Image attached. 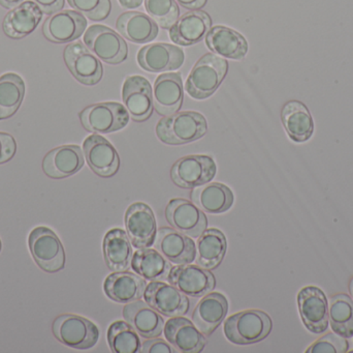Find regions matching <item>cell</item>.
<instances>
[{
  "label": "cell",
  "instance_id": "6da1fadb",
  "mask_svg": "<svg viewBox=\"0 0 353 353\" xmlns=\"http://www.w3.org/2000/svg\"><path fill=\"white\" fill-rule=\"evenodd\" d=\"M271 317L259 310H246L226 319L224 336L236 345H250L265 340L271 334Z\"/></svg>",
  "mask_w": 353,
  "mask_h": 353
},
{
  "label": "cell",
  "instance_id": "7a4b0ae2",
  "mask_svg": "<svg viewBox=\"0 0 353 353\" xmlns=\"http://www.w3.org/2000/svg\"><path fill=\"white\" fill-rule=\"evenodd\" d=\"M207 120L194 111L165 116L157 126V138L168 145H182L199 140L207 133Z\"/></svg>",
  "mask_w": 353,
  "mask_h": 353
},
{
  "label": "cell",
  "instance_id": "3957f363",
  "mask_svg": "<svg viewBox=\"0 0 353 353\" xmlns=\"http://www.w3.org/2000/svg\"><path fill=\"white\" fill-rule=\"evenodd\" d=\"M228 70V60L215 54H205L191 70L185 90L193 99H207L217 90Z\"/></svg>",
  "mask_w": 353,
  "mask_h": 353
},
{
  "label": "cell",
  "instance_id": "277c9868",
  "mask_svg": "<svg viewBox=\"0 0 353 353\" xmlns=\"http://www.w3.org/2000/svg\"><path fill=\"white\" fill-rule=\"evenodd\" d=\"M52 331L60 343L72 350H90L97 345L99 339L97 325L76 314L59 315L54 321Z\"/></svg>",
  "mask_w": 353,
  "mask_h": 353
},
{
  "label": "cell",
  "instance_id": "5b68a950",
  "mask_svg": "<svg viewBox=\"0 0 353 353\" xmlns=\"http://www.w3.org/2000/svg\"><path fill=\"white\" fill-rule=\"evenodd\" d=\"M28 246L35 263L46 273L55 274L65 267L63 245L50 228H34L29 234Z\"/></svg>",
  "mask_w": 353,
  "mask_h": 353
},
{
  "label": "cell",
  "instance_id": "8992f818",
  "mask_svg": "<svg viewBox=\"0 0 353 353\" xmlns=\"http://www.w3.org/2000/svg\"><path fill=\"white\" fill-rule=\"evenodd\" d=\"M130 118L128 109L115 102L94 104L80 113L85 130L94 134H110L122 130L128 126Z\"/></svg>",
  "mask_w": 353,
  "mask_h": 353
},
{
  "label": "cell",
  "instance_id": "52a82bcc",
  "mask_svg": "<svg viewBox=\"0 0 353 353\" xmlns=\"http://www.w3.org/2000/svg\"><path fill=\"white\" fill-rule=\"evenodd\" d=\"M86 47L109 64H119L128 57V47L121 35L103 25H92L84 35Z\"/></svg>",
  "mask_w": 353,
  "mask_h": 353
},
{
  "label": "cell",
  "instance_id": "ba28073f",
  "mask_svg": "<svg viewBox=\"0 0 353 353\" xmlns=\"http://www.w3.org/2000/svg\"><path fill=\"white\" fill-rule=\"evenodd\" d=\"M216 171L215 161L209 155H186L174 164L171 178L179 188L194 189L211 182Z\"/></svg>",
  "mask_w": 353,
  "mask_h": 353
},
{
  "label": "cell",
  "instance_id": "9c48e42d",
  "mask_svg": "<svg viewBox=\"0 0 353 353\" xmlns=\"http://www.w3.org/2000/svg\"><path fill=\"white\" fill-rule=\"evenodd\" d=\"M63 58L72 76L82 84L93 86L103 78L101 60L82 41L66 46Z\"/></svg>",
  "mask_w": 353,
  "mask_h": 353
},
{
  "label": "cell",
  "instance_id": "30bf717a",
  "mask_svg": "<svg viewBox=\"0 0 353 353\" xmlns=\"http://www.w3.org/2000/svg\"><path fill=\"white\" fill-rule=\"evenodd\" d=\"M165 218L172 227L191 238H199L208 227L203 211L186 199H172L165 209Z\"/></svg>",
  "mask_w": 353,
  "mask_h": 353
},
{
  "label": "cell",
  "instance_id": "8fae6325",
  "mask_svg": "<svg viewBox=\"0 0 353 353\" xmlns=\"http://www.w3.org/2000/svg\"><path fill=\"white\" fill-rule=\"evenodd\" d=\"M126 233L137 249L149 248L154 244L157 236V220L149 205L136 202L125 213Z\"/></svg>",
  "mask_w": 353,
  "mask_h": 353
},
{
  "label": "cell",
  "instance_id": "7c38bea8",
  "mask_svg": "<svg viewBox=\"0 0 353 353\" xmlns=\"http://www.w3.org/2000/svg\"><path fill=\"white\" fill-rule=\"evenodd\" d=\"M299 310L305 327L314 334L329 327V304L323 290L314 286L303 288L298 294Z\"/></svg>",
  "mask_w": 353,
  "mask_h": 353
},
{
  "label": "cell",
  "instance_id": "4fadbf2b",
  "mask_svg": "<svg viewBox=\"0 0 353 353\" xmlns=\"http://www.w3.org/2000/svg\"><path fill=\"white\" fill-rule=\"evenodd\" d=\"M169 282L190 298H201L215 288L216 280L209 269L199 265H176L171 269Z\"/></svg>",
  "mask_w": 353,
  "mask_h": 353
},
{
  "label": "cell",
  "instance_id": "5bb4252c",
  "mask_svg": "<svg viewBox=\"0 0 353 353\" xmlns=\"http://www.w3.org/2000/svg\"><path fill=\"white\" fill-rule=\"evenodd\" d=\"M85 159L95 174L101 178H111L117 173L120 158L115 147L101 135H91L83 143Z\"/></svg>",
  "mask_w": 353,
  "mask_h": 353
},
{
  "label": "cell",
  "instance_id": "9a60e30c",
  "mask_svg": "<svg viewBox=\"0 0 353 353\" xmlns=\"http://www.w3.org/2000/svg\"><path fill=\"white\" fill-rule=\"evenodd\" d=\"M144 300L149 306L168 317L182 316L189 310L187 296L172 284L151 282L145 290Z\"/></svg>",
  "mask_w": 353,
  "mask_h": 353
},
{
  "label": "cell",
  "instance_id": "2e32d148",
  "mask_svg": "<svg viewBox=\"0 0 353 353\" xmlns=\"http://www.w3.org/2000/svg\"><path fill=\"white\" fill-rule=\"evenodd\" d=\"M122 97L134 122H142L150 117L154 102L150 82L146 78L143 76L128 77L122 88Z\"/></svg>",
  "mask_w": 353,
  "mask_h": 353
},
{
  "label": "cell",
  "instance_id": "e0dca14e",
  "mask_svg": "<svg viewBox=\"0 0 353 353\" xmlns=\"http://www.w3.org/2000/svg\"><path fill=\"white\" fill-rule=\"evenodd\" d=\"M87 20L76 10H59L47 19L43 25V33L48 41L66 44L76 41L86 30Z\"/></svg>",
  "mask_w": 353,
  "mask_h": 353
},
{
  "label": "cell",
  "instance_id": "ac0fdd59",
  "mask_svg": "<svg viewBox=\"0 0 353 353\" xmlns=\"http://www.w3.org/2000/svg\"><path fill=\"white\" fill-rule=\"evenodd\" d=\"M154 247L170 263L176 265H189L196 257L194 242L173 228H159L155 236Z\"/></svg>",
  "mask_w": 353,
  "mask_h": 353
},
{
  "label": "cell",
  "instance_id": "d6986e66",
  "mask_svg": "<svg viewBox=\"0 0 353 353\" xmlns=\"http://www.w3.org/2000/svg\"><path fill=\"white\" fill-rule=\"evenodd\" d=\"M85 163L84 153L78 145H63L47 153L43 170L48 178L62 180L78 173Z\"/></svg>",
  "mask_w": 353,
  "mask_h": 353
},
{
  "label": "cell",
  "instance_id": "ffe728a7",
  "mask_svg": "<svg viewBox=\"0 0 353 353\" xmlns=\"http://www.w3.org/2000/svg\"><path fill=\"white\" fill-rule=\"evenodd\" d=\"M182 49L165 43L145 46L138 53V64L147 72L161 73L176 70L184 64Z\"/></svg>",
  "mask_w": 353,
  "mask_h": 353
},
{
  "label": "cell",
  "instance_id": "44dd1931",
  "mask_svg": "<svg viewBox=\"0 0 353 353\" xmlns=\"http://www.w3.org/2000/svg\"><path fill=\"white\" fill-rule=\"evenodd\" d=\"M165 339L176 352L197 353L203 352L207 344L205 335L195 327L194 323L184 317L170 319L163 327Z\"/></svg>",
  "mask_w": 353,
  "mask_h": 353
},
{
  "label": "cell",
  "instance_id": "7402d4cb",
  "mask_svg": "<svg viewBox=\"0 0 353 353\" xmlns=\"http://www.w3.org/2000/svg\"><path fill=\"white\" fill-rule=\"evenodd\" d=\"M146 280L130 271H115L103 284L105 296L118 304H130L144 296Z\"/></svg>",
  "mask_w": 353,
  "mask_h": 353
},
{
  "label": "cell",
  "instance_id": "603a6c76",
  "mask_svg": "<svg viewBox=\"0 0 353 353\" xmlns=\"http://www.w3.org/2000/svg\"><path fill=\"white\" fill-rule=\"evenodd\" d=\"M184 97L182 76L180 73L161 75L155 81L153 102L157 113L173 115L180 110Z\"/></svg>",
  "mask_w": 353,
  "mask_h": 353
},
{
  "label": "cell",
  "instance_id": "cb8c5ba5",
  "mask_svg": "<svg viewBox=\"0 0 353 353\" xmlns=\"http://www.w3.org/2000/svg\"><path fill=\"white\" fill-rule=\"evenodd\" d=\"M43 14V10L34 1H23L4 17L3 32L10 39H23L37 29Z\"/></svg>",
  "mask_w": 353,
  "mask_h": 353
},
{
  "label": "cell",
  "instance_id": "d4e9b609",
  "mask_svg": "<svg viewBox=\"0 0 353 353\" xmlns=\"http://www.w3.org/2000/svg\"><path fill=\"white\" fill-rule=\"evenodd\" d=\"M228 302L223 294L212 292L205 294L195 307L192 315L195 327L205 336H210L225 319Z\"/></svg>",
  "mask_w": 353,
  "mask_h": 353
},
{
  "label": "cell",
  "instance_id": "484cf974",
  "mask_svg": "<svg viewBox=\"0 0 353 353\" xmlns=\"http://www.w3.org/2000/svg\"><path fill=\"white\" fill-rule=\"evenodd\" d=\"M123 317L141 337L151 339L163 334L165 321L152 307L146 302L136 300L126 304L123 309Z\"/></svg>",
  "mask_w": 353,
  "mask_h": 353
},
{
  "label": "cell",
  "instance_id": "4316f807",
  "mask_svg": "<svg viewBox=\"0 0 353 353\" xmlns=\"http://www.w3.org/2000/svg\"><path fill=\"white\" fill-rule=\"evenodd\" d=\"M212 20L203 10L186 12L170 28V37L181 46L199 43L211 29Z\"/></svg>",
  "mask_w": 353,
  "mask_h": 353
},
{
  "label": "cell",
  "instance_id": "83f0119b",
  "mask_svg": "<svg viewBox=\"0 0 353 353\" xmlns=\"http://www.w3.org/2000/svg\"><path fill=\"white\" fill-rule=\"evenodd\" d=\"M205 43L212 52L230 59H244L248 52L246 39L238 31L221 25L210 29Z\"/></svg>",
  "mask_w": 353,
  "mask_h": 353
},
{
  "label": "cell",
  "instance_id": "f1b7e54d",
  "mask_svg": "<svg viewBox=\"0 0 353 353\" xmlns=\"http://www.w3.org/2000/svg\"><path fill=\"white\" fill-rule=\"evenodd\" d=\"M190 197L199 209L212 215L225 213L234 201L232 190L220 182H208L196 187L193 189Z\"/></svg>",
  "mask_w": 353,
  "mask_h": 353
},
{
  "label": "cell",
  "instance_id": "f546056e",
  "mask_svg": "<svg viewBox=\"0 0 353 353\" xmlns=\"http://www.w3.org/2000/svg\"><path fill=\"white\" fill-rule=\"evenodd\" d=\"M120 35L134 44L154 41L159 32V24L148 15L140 12H123L116 22Z\"/></svg>",
  "mask_w": 353,
  "mask_h": 353
},
{
  "label": "cell",
  "instance_id": "4dcf8cb0",
  "mask_svg": "<svg viewBox=\"0 0 353 353\" xmlns=\"http://www.w3.org/2000/svg\"><path fill=\"white\" fill-rule=\"evenodd\" d=\"M103 246L105 263L111 271H124L132 267V242L124 230L115 228L108 231Z\"/></svg>",
  "mask_w": 353,
  "mask_h": 353
},
{
  "label": "cell",
  "instance_id": "1f68e13d",
  "mask_svg": "<svg viewBox=\"0 0 353 353\" xmlns=\"http://www.w3.org/2000/svg\"><path fill=\"white\" fill-rule=\"evenodd\" d=\"M282 122L290 138L296 143L309 140L314 133V122L308 108L299 101H290L281 112Z\"/></svg>",
  "mask_w": 353,
  "mask_h": 353
},
{
  "label": "cell",
  "instance_id": "d6a6232c",
  "mask_svg": "<svg viewBox=\"0 0 353 353\" xmlns=\"http://www.w3.org/2000/svg\"><path fill=\"white\" fill-rule=\"evenodd\" d=\"M132 269L147 281H165L169 279L171 263L155 249H139L132 260Z\"/></svg>",
  "mask_w": 353,
  "mask_h": 353
},
{
  "label": "cell",
  "instance_id": "836d02e7",
  "mask_svg": "<svg viewBox=\"0 0 353 353\" xmlns=\"http://www.w3.org/2000/svg\"><path fill=\"white\" fill-rule=\"evenodd\" d=\"M196 250L197 265L211 271L223 260L228 250V240L223 232L210 228L199 236Z\"/></svg>",
  "mask_w": 353,
  "mask_h": 353
},
{
  "label": "cell",
  "instance_id": "e575fe53",
  "mask_svg": "<svg viewBox=\"0 0 353 353\" xmlns=\"http://www.w3.org/2000/svg\"><path fill=\"white\" fill-rule=\"evenodd\" d=\"M25 95V82L21 76L8 73L0 77V120L12 117L20 108Z\"/></svg>",
  "mask_w": 353,
  "mask_h": 353
},
{
  "label": "cell",
  "instance_id": "d590c367",
  "mask_svg": "<svg viewBox=\"0 0 353 353\" xmlns=\"http://www.w3.org/2000/svg\"><path fill=\"white\" fill-rule=\"evenodd\" d=\"M329 323L338 335L353 337V300L347 294L332 296L329 307Z\"/></svg>",
  "mask_w": 353,
  "mask_h": 353
},
{
  "label": "cell",
  "instance_id": "8d00e7d4",
  "mask_svg": "<svg viewBox=\"0 0 353 353\" xmlns=\"http://www.w3.org/2000/svg\"><path fill=\"white\" fill-rule=\"evenodd\" d=\"M108 343L114 353H139L142 348L140 336L125 321H115L110 325Z\"/></svg>",
  "mask_w": 353,
  "mask_h": 353
},
{
  "label": "cell",
  "instance_id": "74e56055",
  "mask_svg": "<svg viewBox=\"0 0 353 353\" xmlns=\"http://www.w3.org/2000/svg\"><path fill=\"white\" fill-rule=\"evenodd\" d=\"M145 6L151 18L161 28H171L180 15L176 0H145Z\"/></svg>",
  "mask_w": 353,
  "mask_h": 353
},
{
  "label": "cell",
  "instance_id": "f35d334b",
  "mask_svg": "<svg viewBox=\"0 0 353 353\" xmlns=\"http://www.w3.org/2000/svg\"><path fill=\"white\" fill-rule=\"evenodd\" d=\"M70 6L92 21H103L112 10L111 0H68Z\"/></svg>",
  "mask_w": 353,
  "mask_h": 353
},
{
  "label": "cell",
  "instance_id": "ab89813d",
  "mask_svg": "<svg viewBox=\"0 0 353 353\" xmlns=\"http://www.w3.org/2000/svg\"><path fill=\"white\" fill-rule=\"evenodd\" d=\"M350 344L346 338L336 333H330L317 340L307 350L308 353H345Z\"/></svg>",
  "mask_w": 353,
  "mask_h": 353
},
{
  "label": "cell",
  "instance_id": "60d3db41",
  "mask_svg": "<svg viewBox=\"0 0 353 353\" xmlns=\"http://www.w3.org/2000/svg\"><path fill=\"white\" fill-rule=\"evenodd\" d=\"M16 151L17 143L14 137L8 133L0 132V165L10 161Z\"/></svg>",
  "mask_w": 353,
  "mask_h": 353
},
{
  "label": "cell",
  "instance_id": "b9f144b4",
  "mask_svg": "<svg viewBox=\"0 0 353 353\" xmlns=\"http://www.w3.org/2000/svg\"><path fill=\"white\" fill-rule=\"evenodd\" d=\"M176 352L173 345H170L165 340L154 339V338L145 341L141 348V352L144 353H175Z\"/></svg>",
  "mask_w": 353,
  "mask_h": 353
},
{
  "label": "cell",
  "instance_id": "7bdbcfd3",
  "mask_svg": "<svg viewBox=\"0 0 353 353\" xmlns=\"http://www.w3.org/2000/svg\"><path fill=\"white\" fill-rule=\"evenodd\" d=\"M43 14L53 15L63 8L64 0H33Z\"/></svg>",
  "mask_w": 353,
  "mask_h": 353
},
{
  "label": "cell",
  "instance_id": "ee69618b",
  "mask_svg": "<svg viewBox=\"0 0 353 353\" xmlns=\"http://www.w3.org/2000/svg\"><path fill=\"white\" fill-rule=\"evenodd\" d=\"M183 8L188 10H199L205 6L207 0H176Z\"/></svg>",
  "mask_w": 353,
  "mask_h": 353
},
{
  "label": "cell",
  "instance_id": "f6af8a7d",
  "mask_svg": "<svg viewBox=\"0 0 353 353\" xmlns=\"http://www.w3.org/2000/svg\"><path fill=\"white\" fill-rule=\"evenodd\" d=\"M120 4L125 8H138L142 6L143 0H119Z\"/></svg>",
  "mask_w": 353,
  "mask_h": 353
},
{
  "label": "cell",
  "instance_id": "bcb514c9",
  "mask_svg": "<svg viewBox=\"0 0 353 353\" xmlns=\"http://www.w3.org/2000/svg\"><path fill=\"white\" fill-rule=\"evenodd\" d=\"M24 0H0V6L2 8H8V10H10V8H16L19 4L22 3Z\"/></svg>",
  "mask_w": 353,
  "mask_h": 353
},
{
  "label": "cell",
  "instance_id": "7dc6e473",
  "mask_svg": "<svg viewBox=\"0 0 353 353\" xmlns=\"http://www.w3.org/2000/svg\"><path fill=\"white\" fill-rule=\"evenodd\" d=\"M350 294H352V300H353V278L352 279V281H350Z\"/></svg>",
  "mask_w": 353,
  "mask_h": 353
},
{
  "label": "cell",
  "instance_id": "c3c4849f",
  "mask_svg": "<svg viewBox=\"0 0 353 353\" xmlns=\"http://www.w3.org/2000/svg\"><path fill=\"white\" fill-rule=\"evenodd\" d=\"M1 248H2L1 240H0V252H1Z\"/></svg>",
  "mask_w": 353,
  "mask_h": 353
}]
</instances>
